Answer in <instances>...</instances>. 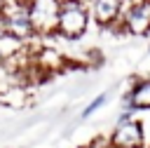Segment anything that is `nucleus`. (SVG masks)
I'll use <instances>...</instances> for the list:
<instances>
[{
	"instance_id": "nucleus-6",
	"label": "nucleus",
	"mask_w": 150,
	"mask_h": 148,
	"mask_svg": "<svg viewBox=\"0 0 150 148\" xmlns=\"http://www.w3.org/2000/svg\"><path fill=\"white\" fill-rule=\"evenodd\" d=\"M112 148H143V125L131 117L127 122H115V129L110 132Z\"/></svg>"
},
{
	"instance_id": "nucleus-4",
	"label": "nucleus",
	"mask_w": 150,
	"mask_h": 148,
	"mask_svg": "<svg viewBox=\"0 0 150 148\" xmlns=\"http://www.w3.org/2000/svg\"><path fill=\"white\" fill-rule=\"evenodd\" d=\"M120 31L134 38L150 35V0H129L120 19Z\"/></svg>"
},
{
	"instance_id": "nucleus-1",
	"label": "nucleus",
	"mask_w": 150,
	"mask_h": 148,
	"mask_svg": "<svg viewBox=\"0 0 150 148\" xmlns=\"http://www.w3.org/2000/svg\"><path fill=\"white\" fill-rule=\"evenodd\" d=\"M91 23L89 9L75 0H63L61 9H59V19H56V35L66 38V40H80L87 28Z\"/></svg>"
},
{
	"instance_id": "nucleus-9",
	"label": "nucleus",
	"mask_w": 150,
	"mask_h": 148,
	"mask_svg": "<svg viewBox=\"0 0 150 148\" xmlns=\"http://www.w3.org/2000/svg\"><path fill=\"white\" fill-rule=\"evenodd\" d=\"M26 47H28L26 42H21L19 38H14V35H9V33H2V35H0V54H2V61L16 56V54L23 52Z\"/></svg>"
},
{
	"instance_id": "nucleus-11",
	"label": "nucleus",
	"mask_w": 150,
	"mask_h": 148,
	"mask_svg": "<svg viewBox=\"0 0 150 148\" xmlns=\"http://www.w3.org/2000/svg\"><path fill=\"white\" fill-rule=\"evenodd\" d=\"M5 5H7V0H0V12L5 9Z\"/></svg>"
},
{
	"instance_id": "nucleus-7",
	"label": "nucleus",
	"mask_w": 150,
	"mask_h": 148,
	"mask_svg": "<svg viewBox=\"0 0 150 148\" xmlns=\"http://www.w3.org/2000/svg\"><path fill=\"white\" fill-rule=\"evenodd\" d=\"M124 110H150V78H134L131 87L122 92Z\"/></svg>"
},
{
	"instance_id": "nucleus-2",
	"label": "nucleus",
	"mask_w": 150,
	"mask_h": 148,
	"mask_svg": "<svg viewBox=\"0 0 150 148\" xmlns=\"http://www.w3.org/2000/svg\"><path fill=\"white\" fill-rule=\"evenodd\" d=\"M5 21H7V33L19 38L21 42L30 45L38 35H35V28H33V21H30V14H28V7H26V0H7L5 9Z\"/></svg>"
},
{
	"instance_id": "nucleus-5",
	"label": "nucleus",
	"mask_w": 150,
	"mask_h": 148,
	"mask_svg": "<svg viewBox=\"0 0 150 148\" xmlns=\"http://www.w3.org/2000/svg\"><path fill=\"white\" fill-rule=\"evenodd\" d=\"M127 2L129 0H89L87 9H89V16L96 26L120 31V19H122Z\"/></svg>"
},
{
	"instance_id": "nucleus-13",
	"label": "nucleus",
	"mask_w": 150,
	"mask_h": 148,
	"mask_svg": "<svg viewBox=\"0 0 150 148\" xmlns=\"http://www.w3.org/2000/svg\"><path fill=\"white\" fill-rule=\"evenodd\" d=\"M0 63H2V54H0Z\"/></svg>"
},
{
	"instance_id": "nucleus-8",
	"label": "nucleus",
	"mask_w": 150,
	"mask_h": 148,
	"mask_svg": "<svg viewBox=\"0 0 150 148\" xmlns=\"http://www.w3.org/2000/svg\"><path fill=\"white\" fill-rule=\"evenodd\" d=\"M0 103L19 110V108H23V106L28 103V89H26L23 85H14V87H9L7 92L0 94Z\"/></svg>"
},
{
	"instance_id": "nucleus-10",
	"label": "nucleus",
	"mask_w": 150,
	"mask_h": 148,
	"mask_svg": "<svg viewBox=\"0 0 150 148\" xmlns=\"http://www.w3.org/2000/svg\"><path fill=\"white\" fill-rule=\"evenodd\" d=\"M105 101H108V94H105V92H103V94H98V96H94V99H91V101L84 106V110H82V115H80V117H82V120L91 117V115H94V113H96V110H98V108H101Z\"/></svg>"
},
{
	"instance_id": "nucleus-3",
	"label": "nucleus",
	"mask_w": 150,
	"mask_h": 148,
	"mask_svg": "<svg viewBox=\"0 0 150 148\" xmlns=\"http://www.w3.org/2000/svg\"><path fill=\"white\" fill-rule=\"evenodd\" d=\"M33 28L38 38L56 35V19L61 9V0H26Z\"/></svg>"
},
{
	"instance_id": "nucleus-12",
	"label": "nucleus",
	"mask_w": 150,
	"mask_h": 148,
	"mask_svg": "<svg viewBox=\"0 0 150 148\" xmlns=\"http://www.w3.org/2000/svg\"><path fill=\"white\" fill-rule=\"evenodd\" d=\"M148 54H150V42H148Z\"/></svg>"
}]
</instances>
